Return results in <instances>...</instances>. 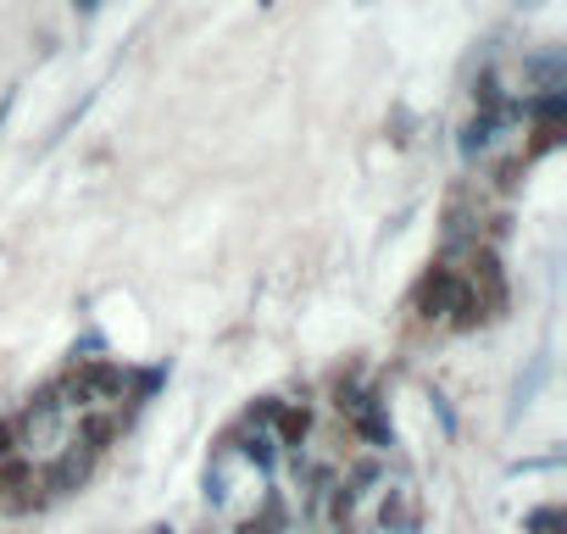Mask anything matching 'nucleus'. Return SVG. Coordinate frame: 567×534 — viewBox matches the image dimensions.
<instances>
[{"mask_svg":"<svg viewBox=\"0 0 567 534\" xmlns=\"http://www.w3.org/2000/svg\"><path fill=\"white\" fill-rule=\"evenodd\" d=\"M117 390H123V368L95 362V357H79V362L68 368V379H62V396H73L79 407H90V401H101V396H117Z\"/></svg>","mask_w":567,"mask_h":534,"instance_id":"1","label":"nucleus"},{"mask_svg":"<svg viewBox=\"0 0 567 534\" xmlns=\"http://www.w3.org/2000/svg\"><path fill=\"white\" fill-rule=\"evenodd\" d=\"M462 290H467L462 274H451V267H429V274L417 279V296H412V301H417L423 318H445V312L462 301Z\"/></svg>","mask_w":567,"mask_h":534,"instance_id":"2","label":"nucleus"},{"mask_svg":"<svg viewBox=\"0 0 567 534\" xmlns=\"http://www.w3.org/2000/svg\"><path fill=\"white\" fill-rule=\"evenodd\" d=\"M84 479H90V451L73 445V451H62V456L40 473V490H51V495H73Z\"/></svg>","mask_w":567,"mask_h":534,"instance_id":"3","label":"nucleus"},{"mask_svg":"<svg viewBox=\"0 0 567 534\" xmlns=\"http://www.w3.org/2000/svg\"><path fill=\"white\" fill-rule=\"evenodd\" d=\"M272 423H278V445H301V440L312 434V412H307V407H284V401H278Z\"/></svg>","mask_w":567,"mask_h":534,"instance_id":"4","label":"nucleus"},{"mask_svg":"<svg viewBox=\"0 0 567 534\" xmlns=\"http://www.w3.org/2000/svg\"><path fill=\"white\" fill-rule=\"evenodd\" d=\"M56 418H62V390H40V396L29 401V412H23V423H29L34 434H51Z\"/></svg>","mask_w":567,"mask_h":534,"instance_id":"5","label":"nucleus"},{"mask_svg":"<svg viewBox=\"0 0 567 534\" xmlns=\"http://www.w3.org/2000/svg\"><path fill=\"white\" fill-rule=\"evenodd\" d=\"M29 479H34V468L23 456H7L0 462V501H12V490H29Z\"/></svg>","mask_w":567,"mask_h":534,"instance_id":"6","label":"nucleus"},{"mask_svg":"<svg viewBox=\"0 0 567 534\" xmlns=\"http://www.w3.org/2000/svg\"><path fill=\"white\" fill-rule=\"evenodd\" d=\"M561 134H567L561 123H539V129H534V140H528V151H523V162H539V156H550V151L561 145Z\"/></svg>","mask_w":567,"mask_h":534,"instance_id":"7","label":"nucleus"},{"mask_svg":"<svg viewBox=\"0 0 567 534\" xmlns=\"http://www.w3.org/2000/svg\"><path fill=\"white\" fill-rule=\"evenodd\" d=\"M112 434H117L112 418H84V451H90V456H101V451L112 445Z\"/></svg>","mask_w":567,"mask_h":534,"instance_id":"8","label":"nucleus"},{"mask_svg":"<svg viewBox=\"0 0 567 534\" xmlns=\"http://www.w3.org/2000/svg\"><path fill=\"white\" fill-rule=\"evenodd\" d=\"M495 123H501V117L478 112V117L467 123V134H462V151H467V156H473V151H484V145H489V134H495Z\"/></svg>","mask_w":567,"mask_h":534,"instance_id":"9","label":"nucleus"},{"mask_svg":"<svg viewBox=\"0 0 567 534\" xmlns=\"http://www.w3.org/2000/svg\"><path fill=\"white\" fill-rule=\"evenodd\" d=\"M351 418H357V434H362V440H373V445H390V423H384L379 412H368V407H357Z\"/></svg>","mask_w":567,"mask_h":534,"instance_id":"10","label":"nucleus"},{"mask_svg":"<svg viewBox=\"0 0 567 534\" xmlns=\"http://www.w3.org/2000/svg\"><path fill=\"white\" fill-rule=\"evenodd\" d=\"M528 534H567V517L556 506H539V512H528Z\"/></svg>","mask_w":567,"mask_h":534,"instance_id":"11","label":"nucleus"},{"mask_svg":"<svg viewBox=\"0 0 567 534\" xmlns=\"http://www.w3.org/2000/svg\"><path fill=\"white\" fill-rule=\"evenodd\" d=\"M245 456H250L256 468H272V440H261V434H250V440H245Z\"/></svg>","mask_w":567,"mask_h":534,"instance_id":"12","label":"nucleus"},{"mask_svg":"<svg viewBox=\"0 0 567 534\" xmlns=\"http://www.w3.org/2000/svg\"><path fill=\"white\" fill-rule=\"evenodd\" d=\"M351 506H357V495H351V484H340V495H334V523H346Z\"/></svg>","mask_w":567,"mask_h":534,"instance_id":"13","label":"nucleus"},{"mask_svg":"<svg viewBox=\"0 0 567 534\" xmlns=\"http://www.w3.org/2000/svg\"><path fill=\"white\" fill-rule=\"evenodd\" d=\"M18 451V423H0V462Z\"/></svg>","mask_w":567,"mask_h":534,"instance_id":"14","label":"nucleus"},{"mask_svg":"<svg viewBox=\"0 0 567 534\" xmlns=\"http://www.w3.org/2000/svg\"><path fill=\"white\" fill-rule=\"evenodd\" d=\"M156 534H173V528H156Z\"/></svg>","mask_w":567,"mask_h":534,"instance_id":"15","label":"nucleus"}]
</instances>
